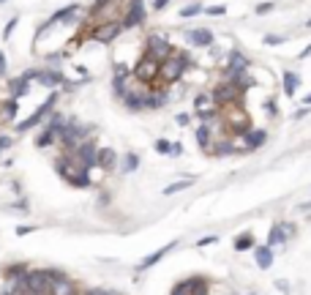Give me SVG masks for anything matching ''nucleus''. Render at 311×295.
<instances>
[{
  "mask_svg": "<svg viewBox=\"0 0 311 295\" xmlns=\"http://www.w3.org/2000/svg\"><path fill=\"white\" fill-rule=\"evenodd\" d=\"M191 66H194V60H191L188 52H172L170 58L161 63V74H158V82H161L164 87L172 85V82H178V79H183V74H186Z\"/></svg>",
  "mask_w": 311,
  "mask_h": 295,
  "instance_id": "nucleus-1",
  "label": "nucleus"
},
{
  "mask_svg": "<svg viewBox=\"0 0 311 295\" xmlns=\"http://www.w3.org/2000/svg\"><path fill=\"white\" fill-rule=\"evenodd\" d=\"M90 131H93L90 126L79 123L77 118H68V121H66V129H63L60 137H58L63 153H77V148L82 145V142L90 140Z\"/></svg>",
  "mask_w": 311,
  "mask_h": 295,
  "instance_id": "nucleus-2",
  "label": "nucleus"
},
{
  "mask_svg": "<svg viewBox=\"0 0 311 295\" xmlns=\"http://www.w3.org/2000/svg\"><path fill=\"white\" fill-rule=\"evenodd\" d=\"M241 99H243V87L237 85V82H219L216 87H213V101H216V107H235V104H241Z\"/></svg>",
  "mask_w": 311,
  "mask_h": 295,
  "instance_id": "nucleus-3",
  "label": "nucleus"
},
{
  "mask_svg": "<svg viewBox=\"0 0 311 295\" xmlns=\"http://www.w3.org/2000/svg\"><path fill=\"white\" fill-rule=\"evenodd\" d=\"M131 74L137 82H145L153 87V82H158V74H161V63L153 60L150 55H142V58L137 60V66L131 69Z\"/></svg>",
  "mask_w": 311,
  "mask_h": 295,
  "instance_id": "nucleus-4",
  "label": "nucleus"
},
{
  "mask_svg": "<svg viewBox=\"0 0 311 295\" xmlns=\"http://www.w3.org/2000/svg\"><path fill=\"white\" fill-rule=\"evenodd\" d=\"M55 104H58V93L52 90V93H50V99H46L44 104L38 107V109H36V112L30 115V118H25V121H19L17 126H14V129H17L19 134H25V131H30V129H33V126H38V123H44L46 118H50V115L55 112Z\"/></svg>",
  "mask_w": 311,
  "mask_h": 295,
  "instance_id": "nucleus-5",
  "label": "nucleus"
},
{
  "mask_svg": "<svg viewBox=\"0 0 311 295\" xmlns=\"http://www.w3.org/2000/svg\"><path fill=\"white\" fill-rule=\"evenodd\" d=\"M172 52H175V47H172V41H170L166 36H161V33H150V36L145 38V55H150L153 60L164 63Z\"/></svg>",
  "mask_w": 311,
  "mask_h": 295,
  "instance_id": "nucleus-6",
  "label": "nucleus"
},
{
  "mask_svg": "<svg viewBox=\"0 0 311 295\" xmlns=\"http://www.w3.org/2000/svg\"><path fill=\"white\" fill-rule=\"evenodd\" d=\"M249 69H251V60L246 58L241 50H232V52L227 55V63H224V79H227V82H232V79H237L241 74H246Z\"/></svg>",
  "mask_w": 311,
  "mask_h": 295,
  "instance_id": "nucleus-7",
  "label": "nucleus"
},
{
  "mask_svg": "<svg viewBox=\"0 0 311 295\" xmlns=\"http://www.w3.org/2000/svg\"><path fill=\"white\" fill-rule=\"evenodd\" d=\"M50 287H52L50 268H46V270H41V268L28 270V276H25V290L36 292V295H50Z\"/></svg>",
  "mask_w": 311,
  "mask_h": 295,
  "instance_id": "nucleus-8",
  "label": "nucleus"
},
{
  "mask_svg": "<svg viewBox=\"0 0 311 295\" xmlns=\"http://www.w3.org/2000/svg\"><path fill=\"white\" fill-rule=\"evenodd\" d=\"M145 17H148V11H145V0H129V6H126V11H123L121 25H123V30L139 28L142 22H145Z\"/></svg>",
  "mask_w": 311,
  "mask_h": 295,
  "instance_id": "nucleus-9",
  "label": "nucleus"
},
{
  "mask_svg": "<svg viewBox=\"0 0 311 295\" xmlns=\"http://www.w3.org/2000/svg\"><path fill=\"white\" fill-rule=\"evenodd\" d=\"M77 162H79V167H82L85 172H90V170H95L99 167V145H95L93 140H87V142H82V145L77 148Z\"/></svg>",
  "mask_w": 311,
  "mask_h": 295,
  "instance_id": "nucleus-10",
  "label": "nucleus"
},
{
  "mask_svg": "<svg viewBox=\"0 0 311 295\" xmlns=\"http://www.w3.org/2000/svg\"><path fill=\"white\" fill-rule=\"evenodd\" d=\"M121 30H123V25H121V19H107L104 25H99L90 33V38L95 44H112L117 36H121Z\"/></svg>",
  "mask_w": 311,
  "mask_h": 295,
  "instance_id": "nucleus-11",
  "label": "nucleus"
},
{
  "mask_svg": "<svg viewBox=\"0 0 311 295\" xmlns=\"http://www.w3.org/2000/svg\"><path fill=\"white\" fill-rule=\"evenodd\" d=\"M50 276H52L50 295H77V284L71 282L66 274H60V270H52L50 268Z\"/></svg>",
  "mask_w": 311,
  "mask_h": 295,
  "instance_id": "nucleus-12",
  "label": "nucleus"
},
{
  "mask_svg": "<svg viewBox=\"0 0 311 295\" xmlns=\"http://www.w3.org/2000/svg\"><path fill=\"white\" fill-rule=\"evenodd\" d=\"M36 77H38V71H25V74L9 79V93H11V99H22V96H28V93H30V79H36Z\"/></svg>",
  "mask_w": 311,
  "mask_h": 295,
  "instance_id": "nucleus-13",
  "label": "nucleus"
},
{
  "mask_svg": "<svg viewBox=\"0 0 311 295\" xmlns=\"http://www.w3.org/2000/svg\"><path fill=\"white\" fill-rule=\"evenodd\" d=\"M290 235H295V224H286V221H276V224L270 227L268 246H284Z\"/></svg>",
  "mask_w": 311,
  "mask_h": 295,
  "instance_id": "nucleus-14",
  "label": "nucleus"
},
{
  "mask_svg": "<svg viewBox=\"0 0 311 295\" xmlns=\"http://www.w3.org/2000/svg\"><path fill=\"white\" fill-rule=\"evenodd\" d=\"M265 142H268V131L265 129H251L243 137V153H254V150H259Z\"/></svg>",
  "mask_w": 311,
  "mask_h": 295,
  "instance_id": "nucleus-15",
  "label": "nucleus"
},
{
  "mask_svg": "<svg viewBox=\"0 0 311 295\" xmlns=\"http://www.w3.org/2000/svg\"><path fill=\"white\" fill-rule=\"evenodd\" d=\"M166 101H170V90L166 87H150L148 96H145V109H161Z\"/></svg>",
  "mask_w": 311,
  "mask_h": 295,
  "instance_id": "nucleus-16",
  "label": "nucleus"
},
{
  "mask_svg": "<svg viewBox=\"0 0 311 295\" xmlns=\"http://www.w3.org/2000/svg\"><path fill=\"white\" fill-rule=\"evenodd\" d=\"M36 79H38L41 85H46V87H58V85H63L66 90L71 87V82L60 74V71H50V69H38V77H36Z\"/></svg>",
  "mask_w": 311,
  "mask_h": 295,
  "instance_id": "nucleus-17",
  "label": "nucleus"
},
{
  "mask_svg": "<svg viewBox=\"0 0 311 295\" xmlns=\"http://www.w3.org/2000/svg\"><path fill=\"white\" fill-rule=\"evenodd\" d=\"M188 38V44L191 47H213V30H207V28H194V30H188L186 33Z\"/></svg>",
  "mask_w": 311,
  "mask_h": 295,
  "instance_id": "nucleus-18",
  "label": "nucleus"
},
{
  "mask_svg": "<svg viewBox=\"0 0 311 295\" xmlns=\"http://www.w3.org/2000/svg\"><path fill=\"white\" fill-rule=\"evenodd\" d=\"M117 164H121V156L115 153L112 148H99V170L104 172H115Z\"/></svg>",
  "mask_w": 311,
  "mask_h": 295,
  "instance_id": "nucleus-19",
  "label": "nucleus"
},
{
  "mask_svg": "<svg viewBox=\"0 0 311 295\" xmlns=\"http://www.w3.org/2000/svg\"><path fill=\"white\" fill-rule=\"evenodd\" d=\"M145 96H148V90H134V87H129V93H126L121 101L126 104V109L139 112V109H145Z\"/></svg>",
  "mask_w": 311,
  "mask_h": 295,
  "instance_id": "nucleus-20",
  "label": "nucleus"
},
{
  "mask_svg": "<svg viewBox=\"0 0 311 295\" xmlns=\"http://www.w3.org/2000/svg\"><path fill=\"white\" fill-rule=\"evenodd\" d=\"M175 246H178V241H172V243H166V246H161V249H158V252H153V254H148V257H145V260H142L139 265H137V270H148V268H153L156 262H161V260L166 257V254H170V252L175 249Z\"/></svg>",
  "mask_w": 311,
  "mask_h": 295,
  "instance_id": "nucleus-21",
  "label": "nucleus"
},
{
  "mask_svg": "<svg viewBox=\"0 0 311 295\" xmlns=\"http://www.w3.org/2000/svg\"><path fill=\"white\" fill-rule=\"evenodd\" d=\"M213 129L216 126H210V123H202V126H197V131H194V140H197V145L202 148V150H210L213 148Z\"/></svg>",
  "mask_w": 311,
  "mask_h": 295,
  "instance_id": "nucleus-22",
  "label": "nucleus"
},
{
  "mask_svg": "<svg viewBox=\"0 0 311 295\" xmlns=\"http://www.w3.org/2000/svg\"><path fill=\"white\" fill-rule=\"evenodd\" d=\"M281 87H284V96H290V99H292V96L298 93V87H300V74H298V71L286 69L281 74Z\"/></svg>",
  "mask_w": 311,
  "mask_h": 295,
  "instance_id": "nucleus-23",
  "label": "nucleus"
},
{
  "mask_svg": "<svg viewBox=\"0 0 311 295\" xmlns=\"http://www.w3.org/2000/svg\"><path fill=\"white\" fill-rule=\"evenodd\" d=\"M254 262H257V268H262V270H268L270 265H273V246H257L254 249Z\"/></svg>",
  "mask_w": 311,
  "mask_h": 295,
  "instance_id": "nucleus-24",
  "label": "nucleus"
},
{
  "mask_svg": "<svg viewBox=\"0 0 311 295\" xmlns=\"http://www.w3.org/2000/svg\"><path fill=\"white\" fill-rule=\"evenodd\" d=\"M17 109H19V99H6L0 101V123H11L14 118H17Z\"/></svg>",
  "mask_w": 311,
  "mask_h": 295,
  "instance_id": "nucleus-25",
  "label": "nucleus"
},
{
  "mask_svg": "<svg viewBox=\"0 0 311 295\" xmlns=\"http://www.w3.org/2000/svg\"><path fill=\"white\" fill-rule=\"evenodd\" d=\"M210 153L219 156V158H224V156H235L237 148H235L232 140H216V142H213V148H210Z\"/></svg>",
  "mask_w": 311,
  "mask_h": 295,
  "instance_id": "nucleus-26",
  "label": "nucleus"
},
{
  "mask_svg": "<svg viewBox=\"0 0 311 295\" xmlns=\"http://www.w3.org/2000/svg\"><path fill=\"white\" fill-rule=\"evenodd\" d=\"M117 170H121V172H137L139 170V153H134V150L123 153L121 156V164H117Z\"/></svg>",
  "mask_w": 311,
  "mask_h": 295,
  "instance_id": "nucleus-27",
  "label": "nucleus"
},
{
  "mask_svg": "<svg viewBox=\"0 0 311 295\" xmlns=\"http://www.w3.org/2000/svg\"><path fill=\"white\" fill-rule=\"evenodd\" d=\"M79 11H82V9H79L77 3H71V6H66V9L55 11L50 17V22H52V25H58V22H71V19H74V14H79Z\"/></svg>",
  "mask_w": 311,
  "mask_h": 295,
  "instance_id": "nucleus-28",
  "label": "nucleus"
},
{
  "mask_svg": "<svg viewBox=\"0 0 311 295\" xmlns=\"http://www.w3.org/2000/svg\"><path fill=\"white\" fill-rule=\"evenodd\" d=\"M66 121H68V118L63 115V112H52V115H50V118H46V121H44V126H46V129H50V131H55V134H58V137H60V131L66 129Z\"/></svg>",
  "mask_w": 311,
  "mask_h": 295,
  "instance_id": "nucleus-29",
  "label": "nucleus"
},
{
  "mask_svg": "<svg viewBox=\"0 0 311 295\" xmlns=\"http://www.w3.org/2000/svg\"><path fill=\"white\" fill-rule=\"evenodd\" d=\"M55 142H58V134L50 131V129L44 126V129L38 131V137H36V148H50V145H55Z\"/></svg>",
  "mask_w": 311,
  "mask_h": 295,
  "instance_id": "nucleus-30",
  "label": "nucleus"
},
{
  "mask_svg": "<svg viewBox=\"0 0 311 295\" xmlns=\"http://www.w3.org/2000/svg\"><path fill=\"white\" fill-rule=\"evenodd\" d=\"M249 249H257L254 235L251 233H241V235L235 238V252H249Z\"/></svg>",
  "mask_w": 311,
  "mask_h": 295,
  "instance_id": "nucleus-31",
  "label": "nucleus"
},
{
  "mask_svg": "<svg viewBox=\"0 0 311 295\" xmlns=\"http://www.w3.org/2000/svg\"><path fill=\"white\" fill-rule=\"evenodd\" d=\"M191 183H194V178H183V180H175V183H170V186H164V191L161 194L164 197H172V194H178V191H186Z\"/></svg>",
  "mask_w": 311,
  "mask_h": 295,
  "instance_id": "nucleus-32",
  "label": "nucleus"
},
{
  "mask_svg": "<svg viewBox=\"0 0 311 295\" xmlns=\"http://www.w3.org/2000/svg\"><path fill=\"white\" fill-rule=\"evenodd\" d=\"M202 11H205L202 3H188L186 9H180L178 17H180V19H191V17H197V14H202Z\"/></svg>",
  "mask_w": 311,
  "mask_h": 295,
  "instance_id": "nucleus-33",
  "label": "nucleus"
},
{
  "mask_svg": "<svg viewBox=\"0 0 311 295\" xmlns=\"http://www.w3.org/2000/svg\"><path fill=\"white\" fill-rule=\"evenodd\" d=\"M156 153H161V156H170L172 153V142L170 140H156Z\"/></svg>",
  "mask_w": 311,
  "mask_h": 295,
  "instance_id": "nucleus-34",
  "label": "nucleus"
},
{
  "mask_svg": "<svg viewBox=\"0 0 311 295\" xmlns=\"http://www.w3.org/2000/svg\"><path fill=\"white\" fill-rule=\"evenodd\" d=\"M284 41H286V36H276V33H268L265 38H262V44H265V47H278Z\"/></svg>",
  "mask_w": 311,
  "mask_h": 295,
  "instance_id": "nucleus-35",
  "label": "nucleus"
},
{
  "mask_svg": "<svg viewBox=\"0 0 311 295\" xmlns=\"http://www.w3.org/2000/svg\"><path fill=\"white\" fill-rule=\"evenodd\" d=\"M205 14L207 17H221V14H227V6H207Z\"/></svg>",
  "mask_w": 311,
  "mask_h": 295,
  "instance_id": "nucleus-36",
  "label": "nucleus"
},
{
  "mask_svg": "<svg viewBox=\"0 0 311 295\" xmlns=\"http://www.w3.org/2000/svg\"><path fill=\"white\" fill-rule=\"evenodd\" d=\"M213 243H219V235H207V238H199V241H197L199 249H205V246H213Z\"/></svg>",
  "mask_w": 311,
  "mask_h": 295,
  "instance_id": "nucleus-37",
  "label": "nucleus"
},
{
  "mask_svg": "<svg viewBox=\"0 0 311 295\" xmlns=\"http://www.w3.org/2000/svg\"><path fill=\"white\" fill-rule=\"evenodd\" d=\"M265 112H268L270 118H276V115H278V107H276V99H268V101H265Z\"/></svg>",
  "mask_w": 311,
  "mask_h": 295,
  "instance_id": "nucleus-38",
  "label": "nucleus"
},
{
  "mask_svg": "<svg viewBox=\"0 0 311 295\" xmlns=\"http://www.w3.org/2000/svg\"><path fill=\"white\" fill-rule=\"evenodd\" d=\"M17 25H19V17H14V19L9 22V25H6V28H3V38H9V36L14 33V28H17Z\"/></svg>",
  "mask_w": 311,
  "mask_h": 295,
  "instance_id": "nucleus-39",
  "label": "nucleus"
},
{
  "mask_svg": "<svg viewBox=\"0 0 311 295\" xmlns=\"http://www.w3.org/2000/svg\"><path fill=\"white\" fill-rule=\"evenodd\" d=\"M11 142H14V140L9 137V134H0V153H3L6 148H11Z\"/></svg>",
  "mask_w": 311,
  "mask_h": 295,
  "instance_id": "nucleus-40",
  "label": "nucleus"
},
{
  "mask_svg": "<svg viewBox=\"0 0 311 295\" xmlns=\"http://www.w3.org/2000/svg\"><path fill=\"white\" fill-rule=\"evenodd\" d=\"M175 123H178V126H188L191 123V115L188 112H180L178 118H175Z\"/></svg>",
  "mask_w": 311,
  "mask_h": 295,
  "instance_id": "nucleus-41",
  "label": "nucleus"
},
{
  "mask_svg": "<svg viewBox=\"0 0 311 295\" xmlns=\"http://www.w3.org/2000/svg\"><path fill=\"white\" fill-rule=\"evenodd\" d=\"M308 112H311V107H300V109H298V112H295L292 118H295V121H300V118H306Z\"/></svg>",
  "mask_w": 311,
  "mask_h": 295,
  "instance_id": "nucleus-42",
  "label": "nucleus"
},
{
  "mask_svg": "<svg viewBox=\"0 0 311 295\" xmlns=\"http://www.w3.org/2000/svg\"><path fill=\"white\" fill-rule=\"evenodd\" d=\"M268 11H273V3H259L257 6V14H268Z\"/></svg>",
  "mask_w": 311,
  "mask_h": 295,
  "instance_id": "nucleus-43",
  "label": "nucleus"
},
{
  "mask_svg": "<svg viewBox=\"0 0 311 295\" xmlns=\"http://www.w3.org/2000/svg\"><path fill=\"white\" fill-rule=\"evenodd\" d=\"M33 224H22V227H17V235H28V233H33Z\"/></svg>",
  "mask_w": 311,
  "mask_h": 295,
  "instance_id": "nucleus-44",
  "label": "nucleus"
},
{
  "mask_svg": "<svg viewBox=\"0 0 311 295\" xmlns=\"http://www.w3.org/2000/svg\"><path fill=\"white\" fill-rule=\"evenodd\" d=\"M85 295H112V292H107V290H99V287H93V290H85Z\"/></svg>",
  "mask_w": 311,
  "mask_h": 295,
  "instance_id": "nucleus-45",
  "label": "nucleus"
},
{
  "mask_svg": "<svg viewBox=\"0 0 311 295\" xmlns=\"http://www.w3.org/2000/svg\"><path fill=\"white\" fill-rule=\"evenodd\" d=\"M183 153V145H180V142H172V153L170 156H180Z\"/></svg>",
  "mask_w": 311,
  "mask_h": 295,
  "instance_id": "nucleus-46",
  "label": "nucleus"
},
{
  "mask_svg": "<svg viewBox=\"0 0 311 295\" xmlns=\"http://www.w3.org/2000/svg\"><path fill=\"white\" fill-rule=\"evenodd\" d=\"M166 3H170V0H153V9L161 11V9H166Z\"/></svg>",
  "mask_w": 311,
  "mask_h": 295,
  "instance_id": "nucleus-47",
  "label": "nucleus"
},
{
  "mask_svg": "<svg viewBox=\"0 0 311 295\" xmlns=\"http://www.w3.org/2000/svg\"><path fill=\"white\" fill-rule=\"evenodd\" d=\"M3 77H6V55L0 52V79H3Z\"/></svg>",
  "mask_w": 311,
  "mask_h": 295,
  "instance_id": "nucleus-48",
  "label": "nucleus"
},
{
  "mask_svg": "<svg viewBox=\"0 0 311 295\" xmlns=\"http://www.w3.org/2000/svg\"><path fill=\"white\" fill-rule=\"evenodd\" d=\"M276 287H278V290H281L284 295H286V292H290V284H286V282H276Z\"/></svg>",
  "mask_w": 311,
  "mask_h": 295,
  "instance_id": "nucleus-49",
  "label": "nucleus"
},
{
  "mask_svg": "<svg viewBox=\"0 0 311 295\" xmlns=\"http://www.w3.org/2000/svg\"><path fill=\"white\" fill-rule=\"evenodd\" d=\"M308 55H311V44H308V47H306V50H303V52H300V60H306V58H308Z\"/></svg>",
  "mask_w": 311,
  "mask_h": 295,
  "instance_id": "nucleus-50",
  "label": "nucleus"
},
{
  "mask_svg": "<svg viewBox=\"0 0 311 295\" xmlns=\"http://www.w3.org/2000/svg\"><path fill=\"white\" fill-rule=\"evenodd\" d=\"M303 104H306V107H311V93L306 96V99H303Z\"/></svg>",
  "mask_w": 311,
  "mask_h": 295,
  "instance_id": "nucleus-51",
  "label": "nucleus"
},
{
  "mask_svg": "<svg viewBox=\"0 0 311 295\" xmlns=\"http://www.w3.org/2000/svg\"><path fill=\"white\" fill-rule=\"evenodd\" d=\"M306 28H311V19H308V22H306Z\"/></svg>",
  "mask_w": 311,
  "mask_h": 295,
  "instance_id": "nucleus-52",
  "label": "nucleus"
},
{
  "mask_svg": "<svg viewBox=\"0 0 311 295\" xmlns=\"http://www.w3.org/2000/svg\"><path fill=\"white\" fill-rule=\"evenodd\" d=\"M249 295H257V292H249Z\"/></svg>",
  "mask_w": 311,
  "mask_h": 295,
  "instance_id": "nucleus-53",
  "label": "nucleus"
},
{
  "mask_svg": "<svg viewBox=\"0 0 311 295\" xmlns=\"http://www.w3.org/2000/svg\"><path fill=\"white\" fill-rule=\"evenodd\" d=\"M0 3H6V0H0Z\"/></svg>",
  "mask_w": 311,
  "mask_h": 295,
  "instance_id": "nucleus-54",
  "label": "nucleus"
}]
</instances>
